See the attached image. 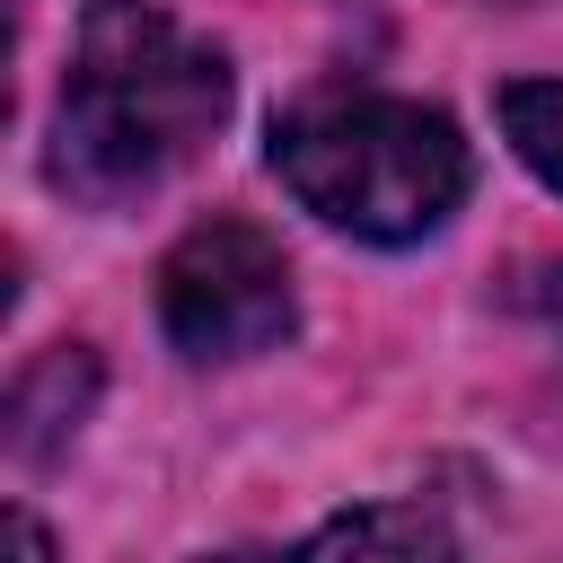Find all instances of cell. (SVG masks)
Masks as SVG:
<instances>
[{"mask_svg": "<svg viewBox=\"0 0 563 563\" xmlns=\"http://www.w3.org/2000/svg\"><path fill=\"white\" fill-rule=\"evenodd\" d=\"M501 132H510V150L563 194V79H510V88H501Z\"/></svg>", "mask_w": 563, "mask_h": 563, "instance_id": "8992f818", "label": "cell"}, {"mask_svg": "<svg viewBox=\"0 0 563 563\" xmlns=\"http://www.w3.org/2000/svg\"><path fill=\"white\" fill-rule=\"evenodd\" d=\"M273 176L325 220L369 246L431 238L466 202V141L440 106L413 97H308L273 123Z\"/></svg>", "mask_w": 563, "mask_h": 563, "instance_id": "7a4b0ae2", "label": "cell"}, {"mask_svg": "<svg viewBox=\"0 0 563 563\" xmlns=\"http://www.w3.org/2000/svg\"><path fill=\"white\" fill-rule=\"evenodd\" d=\"M220 563H457V537L422 501H361V510H334L290 554H220Z\"/></svg>", "mask_w": 563, "mask_h": 563, "instance_id": "277c9868", "label": "cell"}, {"mask_svg": "<svg viewBox=\"0 0 563 563\" xmlns=\"http://www.w3.org/2000/svg\"><path fill=\"white\" fill-rule=\"evenodd\" d=\"M9 545H18V563H44V537H35V519H9Z\"/></svg>", "mask_w": 563, "mask_h": 563, "instance_id": "52a82bcc", "label": "cell"}, {"mask_svg": "<svg viewBox=\"0 0 563 563\" xmlns=\"http://www.w3.org/2000/svg\"><path fill=\"white\" fill-rule=\"evenodd\" d=\"M158 325L185 361H246L290 334V255L255 220H202L158 264Z\"/></svg>", "mask_w": 563, "mask_h": 563, "instance_id": "3957f363", "label": "cell"}, {"mask_svg": "<svg viewBox=\"0 0 563 563\" xmlns=\"http://www.w3.org/2000/svg\"><path fill=\"white\" fill-rule=\"evenodd\" d=\"M88 396H97V361H88L79 343H53V352L26 361L18 387H9V449H18V457H53L62 431H79Z\"/></svg>", "mask_w": 563, "mask_h": 563, "instance_id": "5b68a950", "label": "cell"}, {"mask_svg": "<svg viewBox=\"0 0 563 563\" xmlns=\"http://www.w3.org/2000/svg\"><path fill=\"white\" fill-rule=\"evenodd\" d=\"M229 114V62L141 0H97L53 114V185L79 202H132L185 167Z\"/></svg>", "mask_w": 563, "mask_h": 563, "instance_id": "6da1fadb", "label": "cell"}]
</instances>
